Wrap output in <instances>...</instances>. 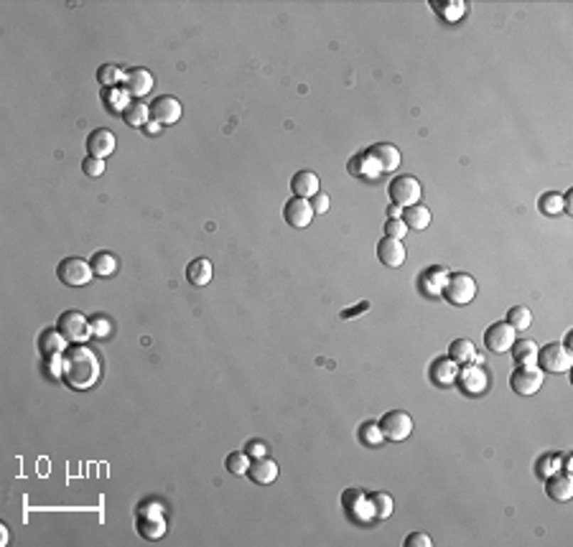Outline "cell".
Returning a JSON list of instances; mask_svg holds the SVG:
<instances>
[{
    "instance_id": "obj_23",
    "label": "cell",
    "mask_w": 573,
    "mask_h": 547,
    "mask_svg": "<svg viewBox=\"0 0 573 547\" xmlns=\"http://www.w3.org/2000/svg\"><path fill=\"white\" fill-rule=\"evenodd\" d=\"M449 270L446 268H428V270H423L421 273V291L426 293V296H441V291H444V286H446V280H449Z\"/></svg>"
},
{
    "instance_id": "obj_11",
    "label": "cell",
    "mask_w": 573,
    "mask_h": 547,
    "mask_svg": "<svg viewBox=\"0 0 573 547\" xmlns=\"http://www.w3.org/2000/svg\"><path fill=\"white\" fill-rule=\"evenodd\" d=\"M283 217H286V222L291 227H296V229H304V227L311 224V219H314L311 201L301 199V196H293V199L286 201V207H283Z\"/></svg>"
},
{
    "instance_id": "obj_5",
    "label": "cell",
    "mask_w": 573,
    "mask_h": 547,
    "mask_svg": "<svg viewBox=\"0 0 573 547\" xmlns=\"http://www.w3.org/2000/svg\"><path fill=\"white\" fill-rule=\"evenodd\" d=\"M441 293H444L446 300H451L454 305H466V303H471V300H474L476 283H474V278H471V275H466V273H451Z\"/></svg>"
},
{
    "instance_id": "obj_40",
    "label": "cell",
    "mask_w": 573,
    "mask_h": 547,
    "mask_svg": "<svg viewBox=\"0 0 573 547\" xmlns=\"http://www.w3.org/2000/svg\"><path fill=\"white\" fill-rule=\"evenodd\" d=\"M360 438L365 445H380L385 440L382 430H380V423H365L360 430Z\"/></svg>"
},
{
    "instance_id": "obj_24",
    "label": "cell",
    "mask_w": 573,
    "mask_h": 547,
    "mask_svg": "<svg viewBox=\"0 0 573 547\" xmlns=\"http://www.w3.org/2000/svg\"><path fill=\"white\" fill-rule=\"evenodd\" d=\"M186 280H189L191 286L196 288H204L212 283V262L207 257H196L186 265Z\"/></svg>"
},
{
    "instance_id": "obj_46",
    "label": "cell",
    "mask_w": 573,
    "mask_h": 547,
    "mask_svg": "<svg viewBox=\"0 0 573 547\" xmlns=\"http://www.w3.org/2000/svg\"><path fill=\"white\" fill-rule=\"evenodd\" d=\"M245 453L250 458H260V456H268V448H265L260 440H250V443L245 445Z\"/></svg>"
},
{
    "instance_id": "obj_1",
    "label": "cell",
    "mask_w": 573,
    "mask_h": 547,
    "mask_svg": "<svg viewBox=\"0 0 573 547\" xmlns=\"http://www.w3.org/2000/svg\"><path fill=\"white\" fill-rule=\"evenodd\" d=\"M61 379L72 389H90L100 379V359L85 344H74L61 357Z\"/></svg>"
},
{
    "instance_id": "obj_10",
    "label": "cell",
    "mask_w": 573,
    "mask_h": 547,
    "mask_svg": "<svg viewBox=\"0 0 573 547\" xmlns=\"http://www.w3.org/2000/svg\"><path fill=\"white\" fill-rule=\"evenodd\" d=\"M181 102L171 94H161L151 102V120H156L164 128V125H176L181 120Z\"/></svg>"
},
{
    "instance_id": "obj_27",
    "label": "cell",
    "mask_w": 573,
    "mask_h": 547,
    "mask_svg": "<svg viewBox=\"0 0 573 547\" xmlns=\"http://www.w3.org/2000/svg\"><path fill=\"white\" fill-rule=\"evenodd\" d=\"M347 168H349V173H352V176H357V178H377L380 176L377 163L370 158V153H367V151L357 153V156H354V158L347 163Z\"/></svg>"
},
{
    "instance_id": "obj_15",
    "label": "cell",
    "mask_w": 573,
    "mask_h": 547,
    "mask_svg": "<svg viewBox=\"0 0 573 547\" xmlns=\"http://www.w3.org/2000/svg\"><path fill=\"white\" fill-rule=\"evenodd\" d=\"M370 158L377 163L380 173H392V170H397V166H400V151H397L395 146H390V143H377V146L370 148Z\"/></svg>"
},
{
    "instance_id": "obj_12",
    "label": "cell",
    "mask_w": 573,
    "mask_h": 547,
    "mask_svg": "<svg viewBox=\"0 0 573 547\" xmlns=\"http://www.w3.org/2000/svg\"><path fill=\"white\" fill-rule=\"evenodd\" d=\"M456 382H459V387L466 392V395H482L484 389H487V384H489V377H487V372H484L482 367H476V364H471V362H469L464 369H459Z\"/></svg>"
},
{
    "instance_id": "obj_34",
    "label": "cell",
    "mask_w": 573,
    "mask_h": 547,
    "mask_svg": "<svg viewBox=\"0 0 573 547\" xmlns=\"http://www.w3.org/2000/svg\"><path fill=\"white\" fill-rule=\"evenodd\" d=\"M250 461L252 458L247 456L245 450H235V453H230V456L225 458V468L235 476H245L247 474V468H250Z\"/></svg>"
},
{
    "instance_id": "obj_20",
    "label": "cell",
    "mask_w": 573,
    "mask_h": 547,
    "mask_svg": "<svg viewBox=\"0 0 573 547\" xmlns=\"http://www.w3.org/2000/svg\"><path fill=\"white\" fill-rule=\"evenodd\" d=\"M456 374H459V364L451 357H441L431 364V379L436 384H441V387H449V384L456 382Z\"/></svg>"
},
{
    "instance_id": "obj_25",
    "label": "cell",
    "mask_w": 573,
    "mask_h": 547,
    "mask_svg": "<svg viewBox=\"0 0 573 547\" xmlns=\"http://www.w3.org/2000/svg\"><path fill=\"white\" fill-rule=\"evenodd\" d=\"M92 265V273H95V278H112V275L117 273V268H120V262H117V257L112 255V252H107V249H100V252H95L90 260Z\"/></svg>"
},
{
    "instance_id": "obj_32",
    "label": "cell",
    "mask_w": 573,
    "mask_h": 547,
    "mask_svg": "<svg viewBox=\"0 0 573 547\" xmlns=\"http://www.w3.org/2000/svg\"><path fill=\"white\" fill-rule=\"evenodd\" d=\"M367 499H370V504H373L375 519H387L392 514V497H390V494L375 492V494H370Z\"/></svg>"
},
{
    "instance_id": "obj_16",
    "label": "cell",
    "mask_w": 573,
    "mask_h": 547,
    "mask_svg": "<svg viewBox=\"0 0 573 547\" xmlns=\"http://www.w3.org/2000/svg\"><path fill=\"white\" fill-rule=\"evenodd\" d=\"M377 257L385 268H400L402 262H405V244H402V239L382 237L377 244Z\"/></svg>"
},
{
    "instance_id": "obj_9",
    "label": "cell",
    "mask_w": 573,
    "mask_h": 547,
    "mask_svg": "<svg viewBox=\"0 0 573 547\" xmlns=\"http://www.w3.org/2000/svg\"><path fill=\"white\" fill-rule=\"evenodd\" d=\"M515 339H518V331H515L513 326L507 321H500V323H492V326L484 331V347L489 349V352L494 354H505L513 349Z\"/></svg>"
},
{
    "instance_id": "obj_21",
    "label": "cell",
    "mask_w": 573,
    "mask_h": 547,
    "mask_svg": "<svg viewBox=\"0 0 573 547\" xmlns=\"http://www.w3.org/2000/svg\"><path fill=\"white\" fill-rule=\"evenodd\" d=\"M67 336L61 334L59 328H46L41 336H38V352L43 357H56V354L67 352Z\"/></svg>"
},
{
    "instance_id": "obj_26",
    "label": "cell",
    "mask_w": 573,
    "mask_h": 547,
    "mask_svg": "<svg viewBox=\"0 0 573 547\" xmlns=\"http://www.w3.org/2000/svg\"><path fill=\"white\" fill-rule=\"evenodd\" d=\"M122 120L130 128H146V122L151 120V104H146L143 99H130V104L122 112Z\"/></svg>"
},
{
    "instance_id": "obj_30",
    "label": "cell",
    "mask_w": 573,
    "mask_h": 547,
    "mask_svg": "<svg viewBox=\"0 0 573 547\" xmlns=\"http://www.w3.org/2000/svg\"><path fill=\"white\" fill-rule=\"evenodd\" d=\"M344 507H347V511H352V514L360 519V522H365V519H367V514L362 509L373 511L370 499H367L362 492H357V489H352V492H344ZM373 517H375V514H373Z\"/></svg>"
},
{
    "instance_id": "obj_3",
    "label": "cell",
    "mask_w": 573,
    "mask_h": 547,
    "mask_svg": "<svg viewBox=\"0 0 573 547\" xmlns=\"http://www.w3.org/2000/svg\"><path fill=\"white\" fill-rule=\"evenodd\" d=\"M387 196H390V201L395 204V207L405 209V207H413V204H418L423 196V189H421V181L415 176H397L390 181V186H387Z\"/></svg>"
},
{
    "instance_id": "obj_7",
    "label": "cell",
    "mask_w": 573,
    "mask_h": 547,
    "mask_svg": "<svg viewBox=\"0 0 573 547\" xmlns=\"http://www.w3.org/2000/svg\"><path fill=\"white\" fill-rule=\"evenodd\" d=\"M380 430H382L385 440L400 443V440L410 438V433H413V418L408 413H402V410H390L380 420Z\"/></svg>"
},
{
    "instance_id": "obj_17",
    "label": "cell",
    "mask_w": 573,
    "mask_h": 547,
    "mask_svg": "<svg viewBox=\"0 0 573 547\" xmlns=\"http://www.w3.org/2000/svg\"><path fill=\"white\" fill-rule=\"evenodd\" d=\"M545 492L555 502H568L573 497V479L568 471H555L545 479Z\"/></svg>"
},
{
    "instance_id": "obj_14",
    "label": "cell",
    "mask_w": 573,
    "mask_h": 547,
    "mask_svg": "<svg viewBox=\"0 0 573 547\" xmlns=\"http://www.w3.org/2000/svg\"><path fill=\"white\" fill-rule=\"evenodd\" d=\"M122 87H125V92H128L133 99H141L143 94H148V92L153 90V74L143 67L128 69L125 77H122Z\"/></svg>"
},
{
    "instance_id": "obj_36",
    "label": "cell",
    "mask_w": 573,
    "mask_h": 547,
    "mask_svg": "<svg viewBox=\"0 0 573 547\" xmlns=\"http://www.w3.org/2000/svg\"><path fill=\"white\" fill-rule=\"evenodd\" d=\"M431 8L436 13H439L441 18H446V21H459L464 16V3L461 0H446V3H431Z\"/></svg>"
},
{
    "instance_id": "obj_29",
    "label": "cell",
    "mask_w": 573,
    "mask_h": 547,
    "mask_svg": "<svg viewBox=\"0 0 573 547\" xmlns=\"http://www.w3.org/2000/svg\"><path fill=\"white\" fill-rule=\"evenodd\" d=\"M400 219L405 222V227H408V229L423 232L428 224H431V209L421 207V204H413V207L402 209V217Z\"/></svg>"
},
{
    "instance_id": "obj_51",
    "label": "cell",
    "mask_w": 573,
    "mask_h": 547,
    "mask_svg": "<svg viewBox=\"0 0 573 547\" xmlns=\"http://www.w3.org/2000/svg\"><path fill=\"white\" fill-rule=\"evenodd\" d=\"M0 545H8V527H0Z\"/></svg>"
},
{
    "instance_id": "obj_22",
    "label": "cell",
    "mask_w": 573,
    "mask_h": 547,
    "mask_svg": "<svg viewBox=\"0 0 573 547\" xmlns=\"http://www.w3.org/2000/svg\"><path fill=\"white\" fill-rule=\"evenodd\" d=\"M318 186H321V181H318V176L314 173V170H299L291 181V191L296 196H301V199H311V196H316Z\"/></svg>"
},
{
    "instance_id": "obj_31",
    "label": "cell",
    "mask_w": 573,
    "mask_h": 547,
    "mask_svg": "<svg viewBox=\"0 0 573 547\" xmlns=\"http://www.w3.org/2000/svg\"><path fill=\"white\" fill-rule=\"evenodd\" d=\"M476 349L469 339H456L451 341V347H449V357L456 362V364H469L471 359H474Z\"/></svg>"
},
{
    "instance_id": "obj_6",
    "label": "cell",
    "mask_w": 573,
    "mask_h": 547,
    "mask_svg": "<svg viewBox=\"0 0 573 547\" xmlns=\"http://www.w3.org/2000/svg\"><path fill=\"white\" fill-rule=\"evenodd\" d=\"M56 328H59L61 334L67 336V341H72V344H85L92 336L90 318H85V313H80V310H64L59 316Z\"/></svg>"
},
{
    "instance_id": "obj_2",
    "label": "cell",
    "mask_w": 573,
    "mask_h": 547,
    "mask_svg": "<svg viewBox=\"0 0 573 547\" xmlns=\"http://www.w3.org/2000/svg\"><path fill=\"white\" fill-rule=\"evenodd\" d=\"M56 278H59L64 286L82 288V286H87V283H92L95 273H92L90 260H85V257H64V260L59 262V268H56Z\"/></svg>"
},
{
    "instance_id": "obj_8",
    "label": "cell",
    "mask_w": 573,
    "mask_h": 547,
    "mask_svg": "<svg viewBox=\"0 0 573 547\" xmlns=\"http://www.w3.org/2000/svg\"><path fill=\"white\" fill-rule=\"evenodd\" d=\"M543 374H545V372L540 369L537 364H532V367H518V369L513 372V377H510V387H513L518 395L532 397L537 389L543 387V379H545Z\"/></svg>"
},
{
    "instance_id": "obj_47",
    "label": "cell",
    "mask_w": 573,
    "mask_h": 547,
    "mask_svg": "<svg viewBox=\"0 0 573 547\" xmlns=\"http://www.w3.org/2000/svg\"><path fill=\"white\" fill-rule=\"evenodd\" d=\"M46 369H49L56 379H61V354H56V357H49V364H46Z\"/></svg>"
},
{
    "instance_id": "obj_43",
    "label": "cell",
    "mask_w": 573,
    "mask_h": 547,
    "mask_svg": "<svg viewBox=\"0 0 573 547\" xmlns=\"http://www.w3.org/2000/svg\"><path fill=\"white\" fill-rule=\"evenodd\" d=\"M558 466H561V456H543V461H540L537 471H540V476H545V479H548L550 474H555V471H558Z\"/></svg>"
},
{
    "instance_id": "obj_48",
    "label": "cell",
    "mask_w": 573,
    "mask_h": 547,
    "mask_svg": "<svg viewBox=\"0 0 573 547\" xmlns=\"http://www.w3.org/2000/svg\"><path fill=\"white\" fill-rule=\"evenodd\" d=\"M367 308H370V303H360L357 308H352V310L347 308V310H342V318H357L362 310H367Z\"/></svg>"
},
{
    "instance_id": "obj_18",
    "label": "cell",
    "mask_w": 573,
    "mask_h": 547,
    "mask_svg": "<svg viewBox=\"0 0 573 547\" xmlns=\"http://www.w3.org/2000/svg\"><path fill=\"white\" fill-rule=\"evenodd\" d=\"M247 476H250L255 484H273L278 479V463L268 456H260V458H252L250 468H247Z\"/></svg>"
},
{
    "instance_id": "obj_44",
    "label": "cell",
    "mask_w": 573,
    "mask_h": 547,
    "mask_svg": "<svg viewBox=\"0 0 573 547\" xmlns=\"http://www.w3.org/2000/svg\"><path fill=\"white\" fill-rule=\"evenodd\" d=\"M402 545L405 547H433V540H431V535H426V532H413V535L405 537Z\"/></svg>"
},
{
    "instance_id": "obj_39",
    "label": "cell",
    "mask_w": 573,
    "mask_h": 547,
    "mask_svg": "<svg viewBox=\"0 0 573 547\" xmlns=\"http://www.w3.org/2000/svg\"><path fill=\"white\" fill-rule=\"evenodd\" d=\"M90 328H92V336H97V339H107L112 334V323L107 316L97 313V316L90 318Z\"/></svg>"
},
{
    "instance_id": "obj_28",
    "label": "cell",
    "mask_w": 573,
    "mask_h": 547,
    "mask_svg": "<svg viewBox=\"0 0 573 547\" xmlns=\"http://www.w3.org/2000/svg\"><path fill=\"white\" fill-rule=\"evenodd\" d=\"M513 359L518 367H532L537 364V347L532 339H515L513 344Z\"/></svg>"
},
{
    "instance_id": "obj_41",
    "label": "cell",
    "mask_w": 573,
    "mask_h": 547,
    "mask_svg": "<svg viewBox=\"0 0 573 547\" xmlns=\"http://www.w3.org/2000/svg\"><path fill=\"white\" fill-rule=\"evenodd\" d=\"M405 234H408V227H405L402 219H387V222H385V237L402 239Z\"/></svg>"
},
{
    "instance_id": "obj_50",
    "label": "cell",
    "mask_w": 573,
    "mask_h": 547,
    "mask_svg": "<svg viewBox=\"0 0 573 547\" xmlns=\"http://www.w3.org/2000/svg\"><path fill=\"white\" fill-rule=\"evenodd\" d=\"M400 217H402V209L390 204V207H387V219H400Z\"/></svg>"
},
{
    "instance_id": "obj_38",
    "label": "cell",
    "mask_w": 573,
    "mask_h": 547,
    "mask_svg": "<svg viewBox=\"0 0 573 547\" xmlns=\"http://www.w3.org/2000/svg\"><path fill=\"white\" fill-rule=\"evenodd\" d=\"M97 77H100V82H102V87H107V90H110L112 85L122 82V77H125V74H122V69L115 67V64H105V67H100Z\"/></svg>"
},
{
    "instance_id": "obj_33",
    "label": "cell",
    "mask_w": 573,
    "mask_h": 547,
    "mask_svg": "<svg viewBox=\"0 0 573 547\" xmlns=\"http://www.w3.org/2000/svg\"><path fill=\"white\" fill-rule=\"evenodd\" d=\"M130 94L125 90H117V87H110L107 92H102V102L112 109V112H125V107L130 104Z\"/></svg>"
},
{
    "instance_id": "obj_35",
    "label": "cell",
    "mask_w": 573,
    "mask_h": 547,
    "mask_svg": "<svg viewBox=\"0 0 573 547\" xmlns=\"http://www.w3.org/2000/svg\"><path fill=\"white\" fill-rule=\"evenodd\" d=\"M507 323H510L515 331H525V328H530L532 313L525 308V305H513V308L507 310Z\"/></svg>"
},
{
    "instance_id": "obj_45",
    "label": "cell",
    "mask_w": 573,
    "mask_h": 547,
    "mask_svg": "<svg viewBox=\"0 0 573 547\" xmlns=\"http://www.w3.org/2000/svg\"><path fill=\"white\" fill-rule=\"evenodd\" d=\"M311 209H314V214H326L329 212V196L326 194L311 196Z\"/></svg>"
},
{
    "instance_id": "obj_49",
    "label": "cell",
    "mask_w": 573,
    "mask_h": 547,
    "mask_svg": "<svg viewBox=\"0 0 573 547\" xmlns=\"http://www.w3.org/2000/svg\"><path fill=\"white\" fill-rule=\"evenodd\" d=\"M143 130H146L148 135H159V133H161V125H159V122H156V120H148V122H146V128H143Z\"/></svg>"
},
{
    "instance_id": "obj_4",
    "label": "cell",
    "mask_w": 573,
    "mask_h": 547,
    "mask_svg": "<svg viewBox=\"0 0 573 547\" xmlns=\"http://www.w3.org/2000/svg\"><path fill=\"white\" fill-rule=\"evenodd\" d=\"M537 364L543 372H553V374H561V372H568L573 364V352L566 347V344H545L543 349H537Z\"/></svg>"
},
{
    "instance_id": "obj_37",
    "label": "cell",
    "mask_w": 573,
    "mask_h": 547,
    "mask_svg": "<svg viewBox=\"0 0 573 547\" xmlns=\"http://www.w3.org/2000/svg\"><path fill=\"white\" fill-rule=\"evenodd\" d=\"M537 209L543 214H561L563 212V196L555 194V191H548V194L540 196V201H537Z\"/></svg>"
},
{
    "instance_id": "obj_42",
    "label": "cell",
    "mask_w": 573,
    "mask_h": 547,
    "mask_svg": "<svg viewBox=\"0 0 573 547\" xmlns=\"http://www.w3.org/2000/svg\"><path fill=\"white\" fill-rule=\"evenodd\" d=\"M82 170H85L90 178H100L105 173V161L102 158H92V156H87L85 161H82Z\"/></svg>"
},
{
    "instance_id": "obj_19",
    "label": "cell",
    "mask_w": 573,
    "mask_h": 547,
    "mask_svg": "<svg viewBox=\"0 0 573 547\" xmlns=\"http://www.w3.org/2000/svg\"><path fill=\"white\" fill-rule=\"evenodd\" d=\"M135 529H138V535L146 537V540H161V537L166 535V519H164V514H138Z\"/></svg>"
},
{
    "instance_id": "obj_13",
    "label": "cell",
    "mask_w": 573,
    "mask_h": 547,
    "mask_svg": "<svg viewBox=\"0 0 573 547\" xmlns=\"http://www.w3.org/2000/svg\"><path fill=\"white\" fill-rule=\"evenodd\" d=\"M115 133L107 128H97L92 130L90 135H87V153H90L92 158H107V156H112L115 153Z\"/></svg>"
}]
</instances>
